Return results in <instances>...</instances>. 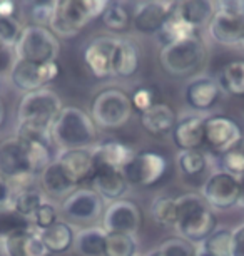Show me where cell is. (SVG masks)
<instances>
[{"label":"cell","mask_w":244,"mask_h":256,"mask_svg":"<svg viewBox=\"0 0 244 256\" xmlns=\"http://www.w3.org/2000/svg\"><path fill=\"white\" fill-rule=\"evenodd\" d=\"M90 20H94V16L89 10L87 0H57L50 30L57 37H72Z\"/></svg>","instance_id":"cell-8"},{"label":"cell","mask_w":244,"mask_h":256,"mask_svg":"<svg viewBox=\"0 0 244 256\" xmlns=\"http://www.w3.org/2000/svg\"><path fill=\"white\" fill-rule=\"evenodd\" d=\"M60 50L59 37L49 27L27 26L22 28L15 44V59L30 64H47L55 62Z\"/></svg>","instance_id":"cell-5"},{"label":"cell","mask_w":244,"mask_h":256,"mask_svg":"<svg viewBox=\"0 0 244 256\" xmlns=\"http://www.w3.org/2000/svg\"><path fill=\"white\" fill-rule=\"evenodd\" d=\"M239 184H241V194H239V202H238V206L239 208H243L244 210V174L239 178Z\"/></svg>","instance_id":"cell-49"},{"label":"cell","mask_w":244,"mask_h":256,"mask_svg":"<svg viewBox=\"0 0 244 256\" xmlns=\"http://www.w3.org/2000/svg\"><path fill=\"white\" fill-rule=\"evenodd\" d=\"M20 24L15 18H5L0 17V42L7 47H12L17 44L18 37H20Z\"/></svg>","instance_id":"cell-43"},{"label":"cell","mask_w":244,"mask_h":256,"mask_svg":"<svg viewBox=\"0 0 244 256\" xmlns=\"http://www.w3.org/2000/svg\"><path fill=\"white\" fill-rule=\"evenodd\" d=\"M176 4L172 0H149V2H139L134 12L132 24L137 30L144 34L159 32L162 26L174 14Z\"/></svg>","instance_id":"cell-16"},{"label":"cell","mask_w":244,"mask_h":256,"mask_svg":"<svg viewBox=\"0 0 244 256\" xmlns=\"http://www.w3.org/2000/svg\"><path fill=\"white\" fill-rule=\"evenodd\" d=\"M196 36H199V28H196L194 26H191V24L184 22L183 18H179L176 14H172V16L167 18V22L162 26L161 30L157 32L159 42L164 46L174 44V42H181V40H188V38H193Z\"/></svg>","instance_id":"cell-30"},{"label":"cell","mask_w":244,"mask_h":256,"mask_svg":"<svg viewBox=\"0 0 244 256\" xmlns=\"http://www.w3.org/2000/svg\"><path fill=\"white\" fill-rule=\"evenodd\" d=\"M131 102L132 108L139 110V112H146L147 109L152 108L156 104V92L151 88H139L134 90V94L131 96Z\"/></svg>","instance_id":"cell-44"},{"label":"cell","mask_w":244,"mask_h":256,"mask_svg":"<svg viewBox=\"0 0 244 256\" xmlns=\"http://www.w3.org/2000/svg\"><path fill=\"white\" fill-rule=\"evenodd\" d=\"M174 14L184 22L191 24L196 28L203 27L214 17L216 14V4L209 0H188V2H178L176 4Z\"/></svg>","instance_id":"cell-26"},{"label":"cell","mask_w":244,"mask_h":256,"mask_svg":"<svg viewBox=\"0 0 244 256\" xmlns=\"http://www.w3.org/2000/svg\"><path fill=\"white\" fill-rule=\"evenodd\" d=\"M0 248H2V246H0Z\"/></svg>","instance_id":"cell-54"},{"label":"cell","mask_w":244,"mask_h":256,"mask_svg":"<svg viewBox=\"0 0 244 256\" xmlns=\"http://www.w3.org/2000/svg\"><path fill=\"white\" fill-rule=\"evenodd\" d=\"M176 206L178 220L174 228L178 230L179 238L189 243H203L216 231V214L206 204L203 196L188 192L176 198Z\"/></svg>","instance_id":"cell-3"},{"label":"cell","mask_w":244,"mask_h":256,"mask_svg":"<svg viewBox=\"0 0 244 256\" xmlns=\"http://www.w3.org/2000/svg\"><path fill=\"white\" fill-rule=\"evenodd\" d=\"M62 110V100L52 89L27 92L17 110V136L50 146V129Z\"/></svg>","instance_id":"cell-2"},{"label":"cell","mask_w":244,"mask_h":256,"mask_svg":"<svg viewBox=\"0 0 244 256\" xmlns=\"http://www.w3.org/2000/svg\"><path fill=\"white\" fill-rule=\"evenodd\" d=\"M164 256H196V248L193 243L183 238H171L162 243L159 248Z\"/></svg>","instance_id":"cell-42"},{"label":"cell","mask_w":244,"mask_h":256,"mask_svg":"<svg viewBox=\"0 0 244 256\" xmlns=\"http://www.w3.org/2000/svg\"><path fill=\"white\" fill-rule=\"evenodd\" d=\"M90 180H92L94 191L106 200H119L126 194L129 188V182L121 169L107 166H95Z\"/></svg>","instance_id":"cell-20"},{"label":"cell","mask_w":244,"mask_h":256,"mask_svg":"<svg viewBox=\"0 0 244 256\" xmlns=\"http://www.w3.org/2000/svg\"><path fill=\"white\" fill-rule=\"evenodd\" d=\"M196 256H213V254L209 253V251H206L203 246H201V248L196 250Z\"/></svg>","instance_id":"cell-50"},{"label":"cell","mask_w":244,"mask_h":256,"mask_svg":"<svg viewBox=\"0 0 244 256\" xmlns=\"http://www.w3.org/2000/svg\"><path fill=\"white\" fill-rule=\"evenodd\" d=\"M107 233L104 228H85L75 234L74 250L79 256H104Z\"/></svg>","instance_id":"cell-29"},{"label":"cell","mask_w":244,"mask_h":256,"mask_svg":"<svg viewBox=\"0 0 244 256\" xmlns=\"http://www.w3.org/2000/svg\"><path fill=\"white\" fill-rule=\"evenodd\" d=\"M10 201H12L10 186L7 184V181H3L2 178H0V210L10 206Z\"/></svg>","instance_id":"cell-47"},{"label":"cell","mask_w":244,"mask_h":256,"mask_svg":"<svg viewBox=\"0 0 244 256\" xmlns=\"http://www.w3.org/2000/svg\"><path fill=\"white\" fill-rule=\"evenodd\" d=\"M221 92L223 89L219 86V80L213 77H199L191 80L186 88V102L198 110L211 109L218 102Z\"/></svg>","instance_id":"cell-21"},{"label":"cell","mask_w":244,"mask_h":256,"mask_svg":"<svg viewBox=\"0 0 244 256\" xmlns=\"http://www.w3.org/2000/svg\"><path fill=\"white\" fill-rule=\"evenodd\" d=\"M57 221H59L57 220V210L54 204H50V202H44V204L33 212V216H32V224H33V230L35 231L47 230L49 226L57 223Z\"/></svg>","instance_id":"cell-41"},{"label":"cell","mask_w":244,"mask_h":256,"mask_svg":"<svg viewBox=\"0 0 244 256\" xmlns=\"http://www.w3.org/2000/svg\"><path fill=\"white\" fill-rule=\"evenodd\" d=\"M208 49L203 38L196 36L188 40L164 46L159 52V62L172 76H186L204 64Z\"/></svg>","instance_id":"cell-7"},{"label":"cell","mask_w":244,"mask_h":256,"mask_svg":"<svg viewBox=\"0 0 244 256\" xmlns=\"http://www.w3.org/2000/svg\"><path fill=\"white\" fill-rule=\"evenodd\" d=\"M3 118H5V112H3V104H2V100H0V126H2V122H3Z\"/></svg>","instance_id":"cell-51"},{"label":"cell","mask_w":244,"mask_h":256,"mask_svg":"<svg viewBox=\"0 0 244 256\" xmlns=\"http://www.w3.org/2000/svg\"><path fill=\"white\" fill-rule=\"evenodd\" d=\"M119 44V38L111 36H100L89 42L84 49V62L90 74L97 79H106L112 74L114 52Z\"/></svg>","instance_id":"cell-14"},{"label":"cell","mask_w":244,"mask_h":256,"mask_svg":"<svg viewBox=\"0 0 244 256\" xmlns=\"http://www.w3.org/2000/svg\"><path fill=\"white\" fill-rule=\"evenodd\" d=\"M137 154L136 149L124 144L116 139H109L97 144L92 148V158H94V168L95 166H107L114 169H122L132 161Z\"/></svg>","instance_id":"cell-19"},{"label":"cell","mask_w":244,"mask_h":256,"mask_svg":"<svg viewBox=\"0 0 244 256\" xmlns=\"http://www.w3.org/2000/svg\"><path fill=\"white\" fill-rule=\"evenodd\" d=\"M17 10V4L12 0H0V17L13 18Z\"/></svg>","instance_id":"cell-48"},{"label":"cell","mask_w":244,"mask_h":256,"mask_svg":"<svg viewBox=\"0 0 244 256\" xmlns=\"http://www.w3.org/2000/svg\"><path fill=\"white\" fill-rule=\"evenodd\" d=\"M142 224V212L136 202L117 200L104 211L102 228L106 233H124L134 236Z\"/></svg>","instance_id":"cell-12"},{"label":"cell","mask_w":244,"mask_h":256,"mask_svg":"<svg viewBox=\"0 0 244 256\" xmlns=\"http://www.w3.org/2000/svg\"><path fill=\"white\" fill-rule=\"evenodd\" d=\"M151 216L157 224L174 228L176 220H178V206H176V198L159 196L156 198L151 206Z\"/></svg>","instance_id":"cell-34"},{"label":"cell","mask_w":244,"mask_h":256,"mask_svg":"<svg viewBox=\"0 0 244 256\" xmlns=\"http://www.w3.org/2000/svg\"><path fill=\"white\" fill-rule=\"evenodd\" d=\"M243 138L241 128L228 116L204 118V144L219 154L226 152Z\"/></svg>","instance_id":"cell-13"},{"label":"cell","mask_w":244,"mask_h":256,"mask_svg":"<svg viewBox=\"0 0 244 256\" xmlns=\"http://www.w3.org/2000/svg\"><path fill=\"white\" fill-rule=\"evenodd\" d=\"M136 240L131 234L107 233L104 256H136Z\"/></svg>","instance_id":"cell-35"},{"label":"cell","mask_w":244,"mask_h":256,"mask_svg":"<svg viewBox=\"0 0 244 256\" xmlns=\"http://www.w3.org/2000/svg\"><path fill=\"white\" fill-rule=\"evenodd\" d=\"M95 136L97 131L94 120L77 108H62L50 129V139L62 151L89 148L95 141Z\"/></svg>","instance_id":"cell-4"},{"label":"cell","mask_w":244,"mask_h":256,"mask_svg":"<svg viewBox=\"0 0 244 256\" xmlns=\"http://www.w3.org/2000/svg\"><path fill=\"white\" fill-rule=\"evenodd\" d=\"M45 202L44 192L42 190H37V188H25V190L15 191L12 194V201H10V208H13L17 212H20L22 216H25L32 221V216L39 208Z\"/></svg>","instance_id":"cell-31"},{"label":"cell","mask_w":244,"mask_h":256,"mask_svg":"<svg viewBox=\"0 0 244 256\" xmlns=\"http://www.w3.org/2000/svg\"><path fill=\"white\" fill-rule=\"evenodd\" d=\"M241 44H243V46H244V38H243V42H241Z\"/></svg>","instance_id":"cell-53"},{"label":"cell","mask_w":244,"mask_h":256,"mask_svg":"<svg viewBox=\"0 0 244 256\" xmlns=\"http://www.w3.org/2000/svg\"><path fill=\"white\" fill-rule=\"evenodd\" d=\"M241 184L239 178L226 171L213 172L203 186V200L211 210H229L238 206Z\"/></svg>","instance_id":"cell-10"},{"label":"cell","mask_w":244,"mask_h":256,"mask_svg":"<svg viewBox=\"0 0 244 256\" xmlns=\"http://www.w3.org/2000/svg\"><path fill=\"white\" fill-rule=\"evenodd\" d=\"M57 162L64 168V171L69 174L75 184H82L94 174V158L92 148L82 149H67L57 156Z\"/></svg>","instance_id":"cell-18"},{"label":"cell","mask_w":244,"mask_h":256,"mask_svg":"<svg viewBox=\"0 0 244 256\" xmlns=\"http://www.w3.org/2000/svg\"><path fill=\"white\" fill-rule=\"evenodd\" d=\"M178 164L181 171L188 176L201 174L208 166V158L201 149H194V151H181L178 156Z\"/></svg>","instance_id":"cell-39"},{"label":"cell","mask_w":244,"mask_h":256,"mask_svg":"<svg viewBox=\"0 0 244 256\" xmlns=\"http://www.w3.org/2000/svg\"><path fill=\"white\" fill-rule=\"evenodd\" d=\"M7 256H49V250L42 243L35 230L22 231L0 243Z\"/></svg>","instance_id":"cell-23"},{"label":"cell","mask_w":244,"mask_h":256,"mask_svg":"<svg viewBox=\"0 0 244 256\" xmlns=\"http://www.w3.org/2000/svg\"><path fill=\"white\" fill-rule=\"evenodd\" d=\"M178 118L174 109L166 102H156L146 112L141 114V124L152 136H166L172 132Z\"/></svg>","instance_id":"cell-24"},{"label":"cell","mask_w":244,"mask_h":256,"mask_svg":"<svg viewBox=\"0 0 244 256\" xmlns=\"http://www.w3.org/2000/svg\"><path fill=\"white\" fill-rule=\"evenodd\" d=\"M40 184L42 191L52 198H64L65 200L74 191H77V184L70 180L69 174L64 171V168L57 162V159H54L44 169V172L40 174Z\"/></svg>","instance_id":"cell-25"},{"label":"cell","mask_w":244,"mask_h":256,"mask_svg":"<svg viewBox=\"0 0 244 256\" xmlns=\"http://www.w3.org/2000/svg\"><path fill=\"white\" fill-rule=\"evenodd\" d=\"M15 54L10 52V47H2L0 49V74L7 70H12L13 64H15Z\"/></svg>","instance_id":"cell-46"},{"label":"cell","mask_w":244,"mask_h":256,"mask_svg":"<svg viewBox=\"0 0 244 256\" xmlns=\"http://www.w3.org/2000/svg\"><path fill=\"white\" fill-rule=\"evenodd\" d=\"M100 18H102L104 26L111 30H126L131 24V14L121 2H109Z\"/></svg>","instance_id":"cell-37"},{"label":"cell","mask_w":244,"mask_h":256,"mask_svg":"<svg viewBox=\"0 0 244 256\" xmlns=\"http://www.w3.org/2000/svg\"><path fill=\"white\" fill-rule=\"evenodd\" d=\"M62 211L72 221L90 223L102 214V198L94 190L82 188L65 198L62 202Z\"/></svg>","instance_id":"cell-15"},{"label":"cell","mask_w":244,"mask_h":256,"mask_svg":"<svg viewBox=\"0 0 244 256\" xmlns=\"http://www.w3.org/2000/svg\"><path fill=\"white\" fill-rule=\"evenodd\" d=\"M172 138L181 151H194L204 144V118L199 116H184L178 119Z\"/></svg>","instance_id":"cell-22"},{"label":"cell","mask_w":244,"mask_h":256,"mask_svg":"<svg viewBox=\"0 0 244 256\" xmlns=\"http://www.w3.org/2000/svg\"><path fill=\"white\" fill-rule=\"evenodd\" d=\"M131 96L117 88L104 89L95 96L90 104V119L94 124L106 129L121 128L132 116Z\"/></svg>","instance_id":"cell-6"},{"label":"cell","mask_w":244,"mask_h":256,"mask_svg":"<svg viewBox=\"0 0 244 256\" xmlns=\"http://www.w3.org/2000/svg\"><path fill=\"white\" fill-rule=\"evenodd\" d=\"M149 256H164V254H162V251H161V250H156V251H152V253H151Z\"/></svg>","instance_id":"cell-52"},{"label":"cell","mask_w":244,"mask_h":256,"mask_svg":"<svg viewBox=\"0 0 244 256\" xmlns=\"http://www.w3.org/2000/svg\"><path fill=\"white\" fill-rule=\"evenodd\" d=\"M209 36L218 44L238 46L244 38V16L224 12L216 8V14L209 22Z\"/></svg>","instance_id":"cell-17"},{"label":"cell","mask_w":244,"mask_h":256,"mask_svg":"<svg viewBox=\"0 0 244 256\" xmlns=\"http://www.w3.org/2000/svg\"><path fill=\"white\" fill-rule=\"evenodd\" d=\"M141 64V54H139V47L131 40H121L114 52L112 59V74L122 79L132 77L139 69Z\"/></svg>","instance_id":"cell-27"},{"label":"cell","mask_w":244,"mask_h":256,"mask_svg":"<svg viewBox=\"0 0 244 256\" xmlns=\"http://www.w3.org/2000/svg\"><path fill=\"white\" fill-rule=\"evenodd\" d=\"M30 7V16L33 22H35V26L47 27L50 26L52 18H54L57 0H52V2H33Z\"/></svg>","instance_id":"cell-40"},{"label":"cell","mask_w":244,"mask_h":256,"mask_svg":"<svg viewBox=\"0 0 244 256\" xmlns=\"http://www.w3.org/2000/svg\"><path fill=\"white\" fill-rule=\"evenodd\" d=\"M203 248L213 256H231L233 253V231L226 228L216 230L203 241Z\"/></svg>","instance_id":"cell-36"},{"label":"cell","mask_w":244,"mask_h":256,"mask_svg":"<svg viewBox=\"0 0 244 256\" xmlns=\"http://www.w3.org/2000/svg\"><path fill=\"white\" fill-rule=\"evenodd\" d=\"M52 161L50 146L45 142L18 136L0 142V178L13 192L30 188L33 178L42 174Z\"/></svg>","instance_id":"cell-1"},{"label":"cell","mask_w":244,"mask_h":256,"mask_svg":"<svg viewBox=\"0 0 244 256\" xmlns=\"http://www.w3.org/2000/svg\"><path fill=\"white\" fill-rule=\"evenodd\" d=\"M60 74L59 62H47V64H30V62L15 60L12 70L10 79L13 86L18 88L23 92H33V90L44 89L45 84L55 80Z\"/></svg>","instance_id":"cell-11"},{"label":"cell","mask_w":244,"mask_h":256,"mask_svg":"<svg viewBox=\"0 0 244 256\" xmlns=\"http://www.w3.org/2000/svg\"><path fill=\"white\" fill-rule=\"evenodd\" d=\"M231 256H244V224L233 231V253Z\"/></svg>","instance_id":"cell-45"},{"label":"cell","mask_w":244,"mask_h":256,"mask_svg":"<svg viewBox=\"0 0 244 256\" xmlns=\"http://www.w3.org/2000/svg\"><path fill=\"white\" fill-rule=\"evenodd\" d=\"M221 166L223 171L233 176L241 178L244 174V138L221 154Z\"/></svg>","instance_id":"cell-38"},{"label":"cell","mask_w":244,"mask_h":256,"mask_svg":"<svg viewBox=\"0 0 244 256\" xmlns=\"http://www.w3.org/2000/svg\"><path fill=\"white\" fill-rule=\"evenodd\" d=\"M42 240V243L45 244V248L49 250V253H65L70 246H74V230L70 228V224H67L65 221H57L47 230L37 231Z\"/></svg>","instance_id":"cell-28"},{"label":"cell","mask_w":244,"mask_h":256,"mask_svg":"<svg viewBox=\"0 0 244 256\" xmlns=\"http://www.w3.org/2000/svg\"><path fill=\"white\" fill-rule=\"evenodd\" d=\"M167 171L166 158L154 151L137 152L131 162L122 169L129 184L139 188H149L157 184Z\"/></svg>","instance_id":"cell-9"},{"label":"cell","mask_w":244,"mask_h":256,"mask_svg":"<svg viewBox=\"0 0 244 256\" xmlns=\"http://www.w3.org/2000/svg\"><path fill=\"white\" fill-rule=\"evenodd\" d=\"M33 230L32 221L17 212L13 208L7 206L0 210V243L10 236L22 233V231Z\"/></svg>","instance_id":"cell-32"},{"label":"cell","mask_w":244,"mask_h":256,"mask_svg":"<svg viewBox=\"0 0 244 256\" xmlns=\"http://www.w3.org/2000/svg\"><path fill=\"white\" fill-rule=\"evenodd\" d=\"M219 86L233 96H244V60L228 62L219 74Z\"/></svg>","instance_id":"cell-33"}]
</instances>
